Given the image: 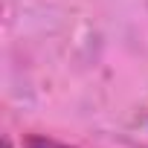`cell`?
<instances>
[{"label":"cell","instance_id":"obj_1","mask_svg":"<svg viewBox=\"0 0 148 148\" xmlns=\"http://www.w3.org/2000/svg\"><path fill=\"white\" fill-rule=\"evenodd\" d=\"M23 148H76V145H67V142H58V139H49V136H26L23 139Z\"/></svg>","mask_w":148,"mask_h":148},{"label":"cell","instance_id":"obj_2","mask_svg":"<svg viewBox=\"0 0 148 148\" xmlns=\"http://www.w3.org/2000/svg\"><path fill=\"white\" fill-rule=\"evenodd\" d=\"M3 148H12V145H9V139H3Z\"/></svg>","mask_w":148,"mask_h":148}]
</instances>
